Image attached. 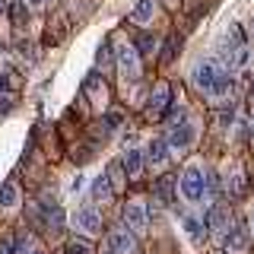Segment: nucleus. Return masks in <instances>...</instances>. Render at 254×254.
Masks as SVG:
<instances>
[{
    "instance_id": "6ab92c4d",
    "label": "nucleus",
    "mask_w": 254,
    "mask_h": 254,
    "mask_svg": "<svg viewBox=\"0 0 254 254\" xmlns=\"http://www.w3.org/2000/svg\"><path fill=\"white\" fill-rule=\"evenodd\" d=\"M121 121H124L121 111H108L105 121H102V127H105V133H111V130H118V127H121Z\"/></svg>"
},
{
    "instance_id": "ddd939ff",
    "label": "nucleus",
    "mask_w": 254,
    "mask_h": 254,
    "mask_svg": "<svg viewBox=\"0 0 254 254\" xmlns=\"http://www.w3.org/2000/svg\"><path fill=\"white\" fill-rule=\"evenodd\" d=\"M121 169L127 172V178H140V172H143V153L140 149H127L121 156Z\"/></svg>"
},
{
    "instance_id": "39448f33",
    "label": "nucleus",
    "mask_w": 254,
    "mask_h": 254,
    "mask_svg": "<svg viewBox=\"0 0 254 254\" xmlns=\"http://www.w3.org/2000/svg\"><path fill=\"white\" fill-rule=\"evenodd\" d=\"M124 222L133 235H140V232H146V226H149V213L143 210L140 203H127L124 206Z\"/></svg>"
},
{
    "instance_id": "1a4fd4ad",
    "label": "nucleus",
    "mask_w": 254,
    "mask_h": 254,
    "mask_svg": "<svg viewBox=\"0 0 254 254\" xmlns=\"http://www.w3.org/2000/svg\"><path fill=\"white\" fill-rule=\"evenodd\" d=\"M146 159H149V165L162 169V165L169 162V140H162V137L149 140V146H146Z\"/></svg>"
},
{
    "instance_id": "6e6552de",
    "label": "nucleus",
    "mask_w": 254,
    "mask_h": 254,
    "mask_svg": "<svg viewBox=\"0 0 254 254\" xmlns=\"http://www.w3.org/2000/svg\"><path fill=\"white\" fill-rule=\"evenodd\" d=\"M203 226L213 229V232H226V229H229V206L226 203H213L210 210H206Z\"/></svg>"
},
{
    "instance_id": "412c9836",
    "label": "nucleus",
    "mask_w": 254,
    "mask_h": 254,
    "mask_svg": "<svg viewBox=\"0 0 254 254\" xmlns=\"http://www.w3.org/2000/svg\"><path fill=\"white\" fill-rule=\"evenodd\" d=\"M29 16V10H26V0H13V22L16 26H22V19Z\"/></svg>"
},
{
    "instance_id": "f257e3e1",
    "label": "nucleus",
    "mask_w": 254,
    "mask_h": 254,
    "mask_svg": "<svg viewBox=\"0 0 254 254\" xmlns=\"http://www.w3.org/2000/svg\"><path fill=\"white\" fill-rule=\"evenodd\" d=\"M181 190H185V197H188L190 203L203 200V194H206V178H203L200 165H188V169H185V175H181Z\"/></svg>"
},
{
    "instance_id": "2eb2a0df",
    "label": "nucleus",
    "mask_w": 254,
    "mask_h": 254,
    "mask_svg": "<svg viewBox=\"0 0 254 254\" xmlns=\"http://www.w3.org/2000/svg\"><path fill=\"white\" fill-rule=\"evenodd\" d=\"M133 22H153V16H156V0H137V6H133Z\"/></svg>"
},
{
    "instance_id": "c85d7f7f",
    "label": "nucleus",
    "mask_w": 254,
    "mask_h": 254,
    "mask_svg": "<svg viewBox=\"0 0 254 254\" xmlns=\"http://www.w3.org/2000/svg\"><path fill=\"white\" fill-rule=\"evenodd\" d=\"M6 3H10V0H0V13H3V10H6Z\"/></svg>"
},
{
    "instance_id": "a878e982",
    "label": "nucleus",
    "mask_w": 254,
    "mask_h": 254,
    "mask_svg": "<svg viewBox=\"0 0 254 254\" xmlns=\"http://www.w3.org/2000/svg\"><path fill=\"white\" fill-rule=\"evenodd\" d=\"M10 105H13V99H10V95H0V118H3L6 111H10Z\"/></svg>"
},
{
    "instance_id": "4468645a",
    "label": "nucleus",
    "mask_w": 254,
    "mask_h": 254,
    "mask_svg": "<svg viewBox=\"0 0 254 254\" xmlns=\"http://www.w3.org/2000/svg\"><path fill=\"white\" fill-rule=\"evenodd\" d=\"M92 197H95V200H111V197H115V185H111L108 175L92 178Z\"/></svg>"
},
{
    "instance_id": "a211bd4d",
    "label": "nucleus",
    "mask_w": 254,
    "mask_h": 254,
    "mask_svg": "<svg viewBox=\"0 0 254 254\" xmlns=\"http://www.w3.org/2000/svg\"><path fill=\"white\" fill-rule=\"evenodd\" d=\"M67 254H92V245L86 238H73V242H67Z\"/></svg>"
},
{
    "instance_id": "423d86ee",
    "label": "nucleus",
    "mask_w": 254,
    "mask_h": 254,
    "mask_svg": "<svg viewBox=\"0 0 254 254\" xmlns=\"http://www.w3.org/2000/svg\"><path fill=\"white\" fill-rule=\"evenodd\" d=\"M219 70H222V67H216L213 61H200V64L194 67V73H190V76H194V86H197L200 92H210V86H213V79H216Z\"/></svg>"
},
{
    "instance_id": "4be33fe9",
    "label": "nucleus",
    "mask_w": 254,
    "mask_h": 254,
    "mask_svg": "<svg viewBox=\"0 0 254 254\" xmlns=\"http://www.w3.org/2000/svg\"><path fill=\"white\" fill-rule=\"evenodd\" d=\"M172 58H175V38H169V42H165V54H162V64H172Z\"/></svg>"
},
{
    "instance_id": "5701e85b",
    "label": "nucleus",
    "mask_w": 254,
    "mask_h": 254,
    "mask_svg": "<svg viewBox=\"0 0 254 254\" xmlns=\"http://www.w3.org/2000/svg\"><path fill=\"white\" fill-rule=\"evenodd\" d=\"M133 48H143V51H149V48H153V35H146V32H143V35L137 38V45Z\"/></svg>"
},
{
    "instance_id": "473e14b6",
    "label": "nucleus",
    "mask_w": 254,
    "mask_h": 254,
    "mask_svg": "<svg viewBox=\"0 0 254 254\" xmlns=\"http://www.w3.org/2000/svg\"><path fill=\"white\" fill-rule=\"evenodd\" d=\"M169 3H175V0H169Z\"/></svg>"
},
{
    "instance_id": "9d476101",
    "label": "nucleus",
    "mask_w": 254,
    "mask_h": 254,
    "mask_svg": "<svg viewBox=\"0 0 254 254\" xmlns=\"http://www.w3.org/2000/svg\"><path fill=\"white\" fill-rule=\"evenodd\" d=\"M76 226L83 229V232H99L102 229V213L95 210V206H83V210H76Z\"/></svg>"
},
{
    "instance_id": "7ed1b4c3",
    "label": "nucleus",
    "mask_w": 254,
    "mask_h": 254,
    "mask_svg": "<svg viewBox=\"0 0 254 254\" xmlns=\"http://www.w3.org/2000/svg\"><path fill=\"white\" fill-rule=\"evenodd\" d=\"M248 245H251V232H248V226H232V229H226V251L229 254H245L248 251Z\"/></svg>"
},
{
    "instance_id": "72a5a7b5",
    "label": "nucleus",
    "mask_w": 254,
    "mask_h": 254,
    "mask_svg": "<svg viewBox=\"0 0 254 254\" xmlns=\"http://www.w3.org/2000/svg\"><path fill=\"white\" fill-rule=\"evenodd\" d=\"M251 226H254V219H251Z\"/></svg>"
},
{
    "instance_id": "cd10ccee",
    "label": "nucleus",
    "mask_w": 254,
    "mask_h": 254,
    "mask_svg": "<svg viewBox=\"0 0 254 254\" xmlns=\"http://www.w3.org/2000/svg\"><path fill=\"white\" fill-rule=\"evenodd\" d=\"M45 3V0H29V6H42Z\"/></svg>"
},
{
    "instance_id": "b1692460",
    "label": "nucleus",
    "mask_w": 254,
    "mask_h": 254,
    "mask_svg": "<svg viewBox=\"0 0 254 254\" xmlns=\"http://www.w3.org/2000/svg\"><path fill=\"white\" fill-rule=\"evenodd\" d=\"M99 64H105V67L111 64V48H108V45H102V48H99Z\"/></svg>"
},
{
    "instance_id": "aec40b11",
    "label": "nucleus",
    "mask_w": 254,
    "mask_h": 254,
    "mask_svg": "<svg viewBox=\"0 0 254 254\" xmlns=\"http://www.w3.org/2000/svg\"><path fill=\"white\" fill-rule=\"evenodd\" d=\"M185 226H188V235L194 238V242H200V238L206 235V226H203V222H197V219H185Z\"/></svg>"
},
{
    "instance_id": "c756f323",
    "label": "nucleus",
    "mask_w": 254,
    "mask_h": 254,
    "mask_svg": "<svg viewBox=\"0 0 254 254\" xmlns=\"http://www.w3.org/2000/svg\"><path fill=\"white\" fill-rule=\"evenodd\" d=\"M29 254H45V251H42V248H32V251H29Z\"/></svg>"
},
{
    "instance_id": "dca6fc26",
    "label": "nucleus",
    "mask_w": 254,
    "mask_h": 254,
    "mask_svg": "<svg viewBox=\"0 0 254 254\" xmlns=\"http://www.w3.org/2000/svg\"><path fill=\"white\" fill-rule=\"evenodd\" d=\"M172 185H175V181L172 178H159L156 181V197H159V203H162V206H172V200H175V194H172Z\"/></svg>"
},
{
    "instance_id": "7c9ffc66",
    "label": "nucleus",
    "mask_w": 254,
    "mask_h": 254,
    "mask_svg": "<svg viewBox=\"0 0 254 254\" xmlns=\"http://www.w3.org/2000/svg\"><path fill=\"white\" fill-rule=\"evenodd\" d=\"M105 254H118V251H115V248H111V245H108V248H105Z\"/></svg>"
},
{
    "instance_id": "bb28decb",
    "label": "nucleus",
    "mask_w": 254,
    "mask_h": 254,
    "mask_svg": "<svg viewBox=\"0 0 254 254\" xmlns=\"http://www.w3.org/2000/svg\"><path fill=\"white\" fill-rule=\"evenodd\" d=\"M0 254H13V242H3V245H0Z\"/></svg>"
},
{
    "instance_id": "0eeeda50",
    "label": "nucleus",
    "mask_w": 254,
    "mask_h": 254,
    "mask_svg": "<svg viewBox=\"0 0 254 254\" xmlns=\"http://www.w3.org/2000/svg\"><path fill=\"white\" fill-rule=\"evenodd\" d=\"M108 245L118 254H137V235H133L130 229H115V232L108 235Z\"/></svg>"
},
{
    "instance_id": "9b49d317",
    "label": "nucleus",
    "mask_w": 254,
    "mask_h": 254,
    "mask_svg": "<svg viewBox=\"0 0 254 254\" xmlns=\"http://www.w3.org/2000/svg\"><path fill=\"white\" fill-rule=\"evenodd\" d=\"M229 92H232V76H229V70H219L206 95H210L213 102H222V99H229Z\"/></svg>"
},
{
    "instance_id": "f03ea898",
    "label": "nucleus",
    "mask_w": 254,
    "mask_h": 254,
    "mask_svg": "<svg viewBox=\"0 0 254 254\" xmlns=\"http://www.w3.org/2000/svg\"><path fill=\"white\" fill-rule=\"evenodd\" d=\"M115 58H118V67H121V73L127 79L140 76V61H137V48H133V45H121L115 51Z\"/></svg>"
},
{
    "instance_id": "f8f14e48",
    "label": "nucleus",
    "mask_w": 254,
    "mask_h": 254,
    "mask_svg": "<svg viewBox=\"0 0 254 254\" xmlns=\"http://www.w3.org/2000/svg\"><path fill=\"white\" fill-rule=\"evenodd\" d=\"M169 99H172V89H169L165 83H159V86H156V92H153V99H149V115L159 118L165 108H169Z\"/></svg>"
},
{
    "instance_id": "393cba45",
    "label": "nucleus",
    "mask_w": 254,
    "mask_h": 254,
    "mask_svg": "<svg viewBox=\"0 0 254 254\" xmlns=\"http://www.w3.org/2000/svg\"><path fill=\"white\" fill-rule=\"evenodd\" d=\"M232 118H235V111H232V108H226V111L219 115V124H222V127H229V124H232Z\"/></svg>"
},
{
    "instance_id": "2f4dec72",
    "label": "nucleus",
    "mask_w": 254,
    "mask_h": 254,
    "mask_svg": "<svg viewBox=\"0 0 254 254\" xmlns=\"http://www.w3.org/2000/svg\"><path fill=\"white\" fill-rule=\"evenodd\" d=\"M251 102H254V79H251Z\"/></svg>"
},
{
    "instance_id": "20e7f679",
    "label": "nucleus",
    "mask_w": 254,
    "mask_h": 254,
    "mask_svg": "<svg viewBox=\"0 0 254 254\" xmlns=\"http://www.w3.org/2000/svg\"><path fill=\"white\" fill-rule=\"evenodd\" d=\"M165 140H169L172 149H178V153H181V149H188L190 143H194V127H190L188 121H175L169 127V137H165Z\"/></svg>"
},
{
    "instance_id": "f3484780",
    "label": "nucleus",
    "mask_w": 254,
    "mask_h": 254,
    "mask_svg": "<svg viewBox=\"0 0 254 254\" xmlns=\"http://www.w3.org/2000/svg\"><path fill=\"white\" fill-rule=\"evenodd\" d=\"M19 203V188H16V181H3V188H0V206H16Z\"/></svg>"
}]
</instances>
